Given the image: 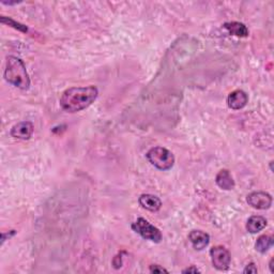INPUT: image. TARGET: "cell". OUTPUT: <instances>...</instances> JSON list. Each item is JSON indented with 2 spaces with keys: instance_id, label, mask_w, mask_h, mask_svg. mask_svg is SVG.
Returning <instances> with one entry per match:
<instances>
[{
  "instance_id": "1",
  "label": "cell",
  "mask_w": 274,
  "mask_h": 274,
  "mask_svg": "<svg viewBox=\"0 0 274 274\" xmlns=\"http://www.w3.org/2000/svg\"><path fill=\"white\" fill-rule=\"evenodd\" d=\"M98 94V88L94 86L72 87L62 93L60 106L68 113H77L90 106L97 100Z\"/></svg>"
},
{
  "instance_id": "2",
  "label": "cell",
  "mask_w": 274,
  "mask_h": 274,
  "mask_svg": "<svg viewBox=\"0 0 274 274\" xmlns=\"http://www.w3.org/2000/svg\"><path fill=\"white\" fill-rule=\"evenodd\" d=\"M3 76L9 84L21 90H28L30 87V78H29L26 66L23 60L18 57H6Z\"/></svg>"
},
{
  "instance_id": "3",
  "label": "cell",
  "mask_w": 274,
  "mask_h": 274,
  "mask_svg": "<svg viewBox=\"0 0 274 274\" xmlns=\"http://www.w3.org/2000/svg\"><path fill=\"white\" fill-rule=\"evenodd\" d=\"M147 160L151 165L160 170H169L175 164V157L173 152H170L164 147H154L147 152Z\"/></svg>"
},
{
  "instance_id": "4",
  "label": "cell",
  "mask_w": 274,
  "mask_h": 274,
  "mask_svg": "<svg viewBox=\"0 0 274 274\" xmlns=\"http://www.w3.org/2000/svg\"><path fill=\"white\" fill-rule=\"evenodd\" d=\"M132 229L140 237H143L144 239L152 241L154 243H160L163 239V236L160 232V229L153 226L144 218L137 219L136 222L132 224Z\"/></svg>"
},
{
  "instance_id": "5",
  "label": "cell",
  "mask_w": 274,
  "mask_h": 274,
  "mask_svg": "<svg viewBox=\"0 0 274 274\" xmlns=\"http://www.w3.org/2000/svg\"><path fill=\"white\" fill-rule=\"evenodd\" d=\"M210 256L212 265L220 271H226L229 269L232 263V256L229 251L222 246L213 247L210 250Z\"/></svg>"
},
{
  "instance_id": "6",
  "label": "cell",
  "mask_w": 274,
  "mask_h": 274,
  "mask_svg": "<svg viewBox=\"0 0 274 274\" xmlns=\"http://www.w3.org/2000/svg\"><path fill=\"white\" fill-rule=\"evenodd\" d=\"M248 204L257 210H267L272 206V196L266 192H253L247 197Z\"/></svg>"
},
{
  "instance_id": "7",
  "label": "cell",
  "mask_w": 274,
  "mask_h": 274,
  "mask_svg": "<svg viewBox=\"0 0 274 274\" xmlns=\"http://www.w3.org/2000/svg\"><path fill=\"white\" fill-rule=\"evenodd\" d=\"M33 124L30 121H21L14 125L11 129L10 134L12 137L21 140L30 139L33 134Z\"/></svg>"
},
{
  "instance_id": "8",
  "label": "cell",
  "mask_w": 274,
  "mask_h": 274,
  "mask_svg": "<svg viewBox=\"0 0 274 274\" xmlns=\"http://www.w3.org/2000/svg\"><path fill=\"white\" fill-rule=\"evenodd\" d=\"M249 102V97L248 94L244 92L243 90H235L228 94L227 98V104L229 108H232L234 110H239L243 108L248 104Z\"/></svg>"
},
{
  "instance_id": "9",
  "label": "cell",
  "mask_w": 274,
  "mask_h": 274,
  "mask_svg": "<svg viewBox=\"0 0 274 274\" xmlns=\"http://www.w3.org/2000/svg\"><path fill=\"white\" fill-rule=\"evenodd\" d=\"M189 240L195 250L202 251L206 249V247H208L210 236L202 231H192L189 234Z\"/></svg>"
},
{
  "instance_id": "10",
  "label": "cell",
  "mask_w": 274,
  "mask_h": 274,
  "mask_svg": "<svg viewBox=\"0 0 274 274\" xmlns=\"http://www.w3.org/2000/svg\"><path fill=\"white\" fill-rule=\"evenodd\" d=\"M138 203L144 209H146L148 211H151V212H158L162 207L161 199L158 196H154L151 194L140 195V197L138 199Z\"/></svg>"
},
{
  "instance_id": "11",
  "label": "cell",
  "mask_w": 274,
  "mask_h": 274,
  "mask_svg": "<svg viewBox=\"0 0 274 274\" xmlns=\"http://www.w3.org/2000/svg\"><path fill=\"white\" fill-rule=\"evenodd\" d=\"M216 182L218 184V187L222 190L231 191L235 188L234 178L227 169H222L221 172H219L216 178Z\"/></svg>"
},
{
  "instance_id": "12",
  "label": "cell",
  "mask_w": 274,
  "mask_h": 274,
  "mask_svg": "<svg viewBox=\"0 0 274 274\" xmlns=\"http://www.w3.org/2000/svg\"><path fill=\"white\" fill-rule=\"evenodd\" d=\"M267 225H268V222H267L266 218L262 216H253L248 220L247 231L251 234H257L264 231Z\"/></svg>"
},
{
  "instance_id": "13",
  "label": "cell",
  "mask_w": 274,
  "mask_h": 274,
  "mask_svg": "<svg viewBox=\"0 0 274 274\" xmlns=\"http://www.w3.org/2000/svg\"><path fill=\"white\" fill-rule=\"evenodd\" d=\"M224 28L226 30H228V32L239 36V38H246V36L249 35V29L247 28V26L239 23V21H229V23H225L224 24Z\"/></svg>"
},
{
  "instance_id": "14",
  "label": "cell",
  "mask_w": 274,
  "mask_h": 274,
  "mask_svg": "<svg viewBox=\"0 0 274 274\" xmlns=\"http://www.w3.org/2000/svg\"><path fill=\"white\" fill-rule=\"evenodd\" d=\"M273 244H274L273 236L264 235L257 239L255 243V249L257 252H259V253L265 254L266 252H268L273 247Z\"/></svg>"
},
{
  "instance_id": "15",
  "label": "cell",
  "mask_w": 274,
  "mask_h": 274,
  "mask_svg": "<svg viewBox=\"0 0 274 274\" xmlns=\"http://www.w3.org/2000/svg\"><path fill=\"white\" fill-rule=\"evenodd\" d=\"M0 20H1V23H2V24L9 25V26H11V27H13V28L17 29V30H19V31H21V32H27V31H28V28H27L26 26L21 25V24L17 23V21L13 20V19H11V18H9V17L1 16V18H0Z\"/></svg>"
},
{
  "instance_id": "16",
  "label": "cell",
  "mask_w": 274,
  "mask_h": 274,
  "mask_svg": "<svg viewBox=\"0 0 274 274\" xmlns=\"http://www.w3.org/2000/svg\"><path fill=\"white\" fill-rule=\"evenodd\" d=\"M149 271L151 273H154V274H157V273H168V271L166 269H164L163 267H161L159 265H151L150 268H149Z\"/></svg>"
},
{
  "instance_id": "17",
  "label": "cell",
  "mask_w": 274,
  "mask_h": 274,
  "mask_svg": "<svg viewBox=\"0 0 274 274\" xmlns=\"http://www.w3.org/2000/svg\"><path fill=\"white\" fill-rule=\"evenodd\" d=\"M258 272V270H257V268H256V266L253 264V263H252V264H250V265H248L247 267H246V268H244V270H243V273L244 274H256Z\"/></svg>"
},
{
  "instance_id": "18",
  "label": "cell",
  "mask_w": 274,
  "mask_h": 274,
  "mask_svg": "<svg viewBox=\"0 0 274 274\" xmlns=\"http://www.w3.org/2000/svg\"><path fill=\"white\" fill-rule=\"evenodd\" d=\"M113 265L115 267V269L121 268V267H122V254H119V255H117L116 257H114Z\"/></svg>"
},
{
  "instance_id": "19",
  "label": "cell",
  "mask_w": 274,
  "mask_h": 274,
  "mask_svg": "<svg viewBox=\"0 0 274 274\" xmlns=\"http://www.w3.org/2000/svg\"><path fill=\"white\" fill-rule=\"evenodd\" d=\"M182 273H194V274H197V273H201V270H198L195 266H192V267H190V268H188V269H184L182 271Z\"/></svg>"
},
{
  "instance_id": "20",
  "label": "cell",
  "mask_w": 274,
  "mask_h": 274,
  "mask_svg": "<svg viewBox=\"0 0 274 274\" xmlns=\"http://www.w3.org/2000/svg\"><path fill=\"white\" fill-rule=\"evenodd\" d=\"M269 267H270V271H271V273H273V272H274V269H273V258L270 261Z\"/></svg>"
}]
</instances>
